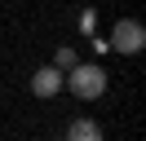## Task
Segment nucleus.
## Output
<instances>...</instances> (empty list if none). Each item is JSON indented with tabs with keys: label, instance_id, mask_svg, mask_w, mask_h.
<instances>
[{
	"label": "nucleus",
	"instance_id": "obj_1",
	"mask_svg": "<svg viewBox=\"0 0 146 141\" xmlns=\"http://www.w3.org/2000/svg\"><path fill=\"white\" fill-rule=\"evenodd\" d=\"M62 84L71 88L75 97L93 101V97H102V93H106V70H102V66H93V62H75V66H71V75H66Z\"/></svg>",
	"mask_w": 146,
	"mask_h": 141
},
{
	"label": "nucleus",
	"instance_id": "obj_2",
	"mask_svg": "<svg viewBox=\"0 0 146 141\" xmlns=\"http://www.w3.org/2000/svg\"><path fill=\"white\" fill-rule=\"evenodd\" d=\"M142 44H146V26L137 18H119L115 31H111V49L115 53H142Z\"/></svg>",
	"mask_w": 146,
	"mask_h": 141
},
{
	"label": "nucleus",
	"instance_id": "obj_3",
	"mask_svg": "<svg viewBox=\"0 0 146 141\" xmlns=\"http://www.w3.org/2000/svg\"><path fill=\"white\" fill-rule=\"evenodd\" d=\"M58 88H62V70L58 66H40L36 75H31V93L36 97H53Z\"/></svg>",
	"mask_w": 146,
	"mask_h": 141
},
{
	"label": "nucleus",
	"instance_id": "obj_4",
	"mask_svg": "<svg viewBox=\"0 0 146 141\" xmlns=\"http://www.w3.org/2000/svg\"><path fill=\"white\" fill-rule=\"evenodd\" d=\"M66 141H102V128L93 119H75L71 128H66Z\"/></svg>",
	"mask_w": 146,
	"mask_h": 141
},
{
	"label": "nucleus",
	"instance_id": "obj_5",
	"mask_svg": "<svg viewBox=\"0 0 146 141\" xmlns=\"http://www.w3.org/2000/svg\"><path fill=\"white\" fill-rule=\"evenodd\" d=\"M75 62H80V57H75V49H58V57H53V66H58V70H71Z\"/></svg>",
	"mask_w": 146,
	"mask_h": 141
}]
</instances>
